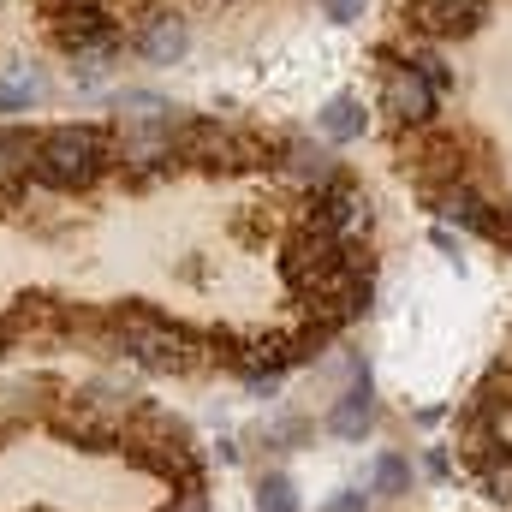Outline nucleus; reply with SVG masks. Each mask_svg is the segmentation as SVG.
<instances>
[{
  "mask_svg": "<svg viewBox=\"0 0 512 512\" xmlns=\"http://www.w3.org/2000/svg\"><path fill=\"white\" fill-rule=\"evenodd\" d=\"M405 60L417 66V78H423V84H429L435 96H447V90H453V66L441 60V48H435V42H417V48H411Z\"/></svg>",
  "mask_w": 512,
  "mask_h": 512,
  "instance_id": "6ab92c4d",
  "label": "nucleus"
},
{
  "mask_svg": "<svg viewBox=\"0 0 512 512\" xmlns=\"http://www.w3.org/2000/svg\"><path fill=\"white\" fill-rule=\"evenodd\" d=\"M6 352H12V334H6V322H0V364H6Z\"/></svg>",
  "mask_w": 512,
  "mask_h": 512,
  "instance_id": "cd10ccee",
  "label": "nucleus"
},
{
  "mask_svg": "<svg viewBox=\"0 0 512 512\" xmlns=\"http://www.w3.org/2000/svg\"><path fill=\"white\" fill-rule=\"evenodd\" d=\"M322 512H370V495H364V489H340Z\"/></svg>",
  "mask_w": 512,
  "mask_h": 512,
  "instance_id": "393cba45",
  "label": "nucleus"
},
{
  "mask_svg": "<svg viewBox=\"0 0 512 512\" xmlns=\"http://www.w3.org/2000/svg\"><path fill=\"white\" fill-rule=\"evenodd\" d=\"M114 114H120V126H167V120H179V108L167 96H155V90H120Z\"/></svg>",
  "mask_w": 512,
  "mask_h": 512,
  "instance_id": "2eb2a0df",
  "label": "nucleus"
},
{
  "mask_svg": "<svg viewBox=\"0 0 512 512\" xmlns=\"http://www.w3.org/2000/svg\"><path fill=\"white\" fill-rule=\"evenodd\" d=\"M48 96V78L36 72V66H12V78L0 84V114H24V108H36Z\"/></svg>",
  "mask_w": 512,
  "mask_h": 512,
  "instance_id": "f3484780",
  "label": "nucleus"
},
{
  "mask_svg": "<svg viewBox=\"0 0 512 512\" xmlns=\"http://www.w3.org/2000/svg\"><path fill=\"white\" fill-rule=\"evenodd\" d=\"M423 471L447 483V477H453V453H447V447H429V453H423Z\"/></svg>",
  "mask_w": 512,
  "mask_h": 512,
  "instance_id": "a878e982",
  "label": "nucleus"
},
{
  "mask_svg": "<svg viewBox=\"0 0 512 512\" xmlns=\"http://www.w3.org/2000/svg\"><path fill=\"white\" fill-rule=\"evenodd\" d=\"M483 495H489L495 507H507V512H512V453L501 459V465H495V471H489V477H483Z\"/></svg>",
  "mask_w": 512,
  "mask_h": 512,
  "instance_id": "412c9836",
  "label": "nucleus"
},
{
  "mask_svg": "<svg viewBox=\"0 0 512 512\" xmlns=\"http://www.w3.org/2000/svg\"><path fill=\"white\" fill-rule=\"evenodd\" d=\"M411 483H417V471H411V459H405V453H382V459L370 465V495H382V501L411 495Z\"/></svg>",
  "mask_w": 512,
  "mask_h": 512,
  "instance_id": "a211bd4d",
  "label": "nucleus"
},
{
  "mask_svg": "<svg viewBox=\"0 0 512 512\" xmlns=\"http://www.w3.org/2000/svg\"><path fill=\"white\" fill-rule=\"evenodd\" d=\"M322 429H328L334 441H364V435L376 429V382H370V364L352 370V382L340 387V399L328 405Z\"/></svg>",
  "mask_w": 512,
  "mask_h": 512,
  "instance_id": "1a4fd4ad",
  "label": "nucleus"
},
{
  "mask_svg": "<svg viewBox=\"0 0 512 512\" xmlns=\"http://www.w3.org/2000/svg\"><path fill=\"white\" fill-rule=\"evenodd\" d=\"M161 512H209V495H203V483H197V489H179V495H173V501H167Z\"/></svg>",
  "mask_w": 512,
  "mask_h": 512,
  "instance_id": "5701e85b",
  "label": "nucleus"
},
{
  "mask_svg": "<svg viewBox=\"0 0 512 512\" xmlns=\"http://www.w3.org/2000/svg\"><path fill=\"white\" fill-rule=\"evenodd\" d=\"M256 512H298V489L286 471H262L256 483Z\"/></svg>",
  "mask_w": 512,
  "mask_h": 512,
  "instance_id": "aec40b11",
  "label": "nucleus"
},
{
  "mask_svg": "<svg viewBox=\"0 0 512 512\" xmlns=\"http://www.w3.org/2000/svg\"><path fill=\"white\" fill-rule=\"evenodd\" d=\"M447 227L471 233V239H489V245H507L512 251V209H501L483 185H447V191H429L423 197Z\"/></svg>",
  "mask_w": 512,
  "mask_h": 512,
  "instance_id": "20e7f679",
  "label": "nucleus"
},
{
  "mask_svg": "<svg viewBox=\"0 0 512 512\" xmlns=\"http://www.w3.org/2000/svg\"><path fill=\"white\" fill-rule=\"evenodd\" d=\"M102 328H108V346H114L120 358H131L137 370H149V376H191V370L215 364V346H209V340H197L185 322L161 316V310L143 304V298L108 304Z\"/></svg>",
  "mask_w": 512,
  "mask_h": 512,
  "instance_id": "f257e3e1",
  "label": "nucleus"
},
{
  "mask_svg": "<svg viewBox=\"0 0 512 512\" xmlns=\"http://www.w3.org/2000/svg\"><path fill=\"white\" fill-rule=\"evenodd\" d=\"M399 167L417 179L423 197H429V191H447V185H477L459 131H435V126L405 131V137H399Z\"/></svg>",
  "mask_w": 512,
  "mask_h": 512,
  "instance_id": "7ed1b4c3",
  "label": "nucleus"
},
{
  "mask_svg": "<svg viewBox=\"0 0 512 512\" xmlns=\"http://www.w3.org/2000/svg\"><path fill=\"white\" fill-rule=\"evenodd\" d=\"M280 173H286L292 185H304V191H322V185L340 179L346 167H340V155L322 149V143H286V149H280Z\"/></svg>",
  "mask_w": 512,
  "mask_h": 512,
  "instance_id": "f8f14e48",
  "label": "nucleus"
},
{
  "mask_svg": "<svg viewBox=\"0 0 512 512\" xmlns=\"http://www.w3.org/2000/svg\"><path fill=\"white\" fill-rule=\"evenodd\" d=\"M489 6L495 0H405V24L423 36V42H465V36H477L483 30V18H489Z\"/></svg>",
  "mask_w": 512,
  "mask_h": 512,
  "instance_id": "0eeeda50",
  "label": "nucleus"
},
{
  "mask_svg": "<svg viewBox=\"0 0 512 512\" xmlns=\"http://www.w3.org/2000/svg\"><path fill=\"white\" fill-rule=\"evenodd\" d=\"M48 30L66 54H90V48H120V18L102 6V0H60L48 6Z\"/></svg>",
  "mask_w": 512,
  "mask_h": 512,
  "instance_id": "39448f33",
  "label": "nucleus"
},
{
  "mask_svg": "<svg viewBox=\"0 0 512 512\" xmlns=\"http://www.w3.org/2000/svg\"><path fill=\"white\" fill-rule=\"evenodd\" d=\"M316 126H322L328 143H352V137H364L370 114H364V102H358V96H334V102L316 114Z\"/></svg>",
  "mask_w": 512,
  "mask_h": 512,
  "instance_id": "dca6fc26",
  "label": "nucleus"
},
{
  "mask_svg": "<svg viewBox=\"0 0 512 512\" xmlns=\"http://www.w3.org/2000/svg\"><path fill=\"white\" fill-rule=\"evenodd\" d=\"M435 108H441V96L417 78V66L387 54V66H382V114L387 120L399 131H417V126H435Z\"/></svg>",
  "mask_w": 512,
  "mask_h": 512,
  "instance_id": "423d86ee",
  "label": "nucleus"
},
{
  "mask_svg": "<svg viewBox=\"0 0 512 512\" xmlns=\"http://www.w3.org/2000/svg\"><path fill=\"white\" fill-rule=\"evenodd\" d=\"M459 411H465V417H483V423H501V417H507L512 411V352L471 387V399H465Z\"/></svg>",
  "mask_w": 512,
  "mask_h": 512,
  "instance_id": "4468645a",
  "label": "nucleus"
},
{
  "mask_svg": "<svg viewBox=\"0 0 512 512\" xmlns=\"http://www.w3.org/2000/svg\"><path fill=\"white\" fill-rule=\"evenodd\" d=\"M114 167V131L108 126H48L36 131L30 179L48 191H90Z\"/></svg>",
  "mask_w": 512,
  "mask_h": 512,
  "instance_id": "f03ea898",
  "label": "nucleus"
},
{
  "mask_svg": "<svg viewBox=\"0 0 512 512\" xmlns=\"http://www.w3.org/2000/svg\"><path fill=\"white\" fill-rule=\"evenodd\" d=\"M304 435H310V423H304V417H286V423H274L268 441H274V447H292V441H304Z\"/></svg>",
  "mask_w": 512,
  "mask_h": 512,
  "instance_id": "b1692460",
  "label": "nucleus"
},
{
  "mask_svg": "<svg viewBox=\"0 0 512 512\" xmlns=\"http://www.w3.org/2000/svg\"><path fill=\"white\" fill-rule=\"evenodd\" d=\"M316 6H322L334 24H358V18H364V0H316Z\"/></svg>",
  "mask_w": 512,
  "mask_h": 512,
  "instance_id": "4be33fe9",
  "label": "nucleus"
},
{
  "mask_svg": "<svg viewBox=\"0 0 512 512\" xmlns=\"http://www.w3.org/2000/svg\"><path fill=\"white\" fill-rule=\"evenodd\" d=\"M131 48H137L149 66H179V60H185V48H191V24H185L179 12H161V6H155V12L137 24Z\"/></svg>",
  "mask_w": 512,
  "mask_h": 512,
  "instance_id": "9b49d317",
  "label": "nucleus"
},
{
  "mask_svg": "<svg viewBox=\"0 0 512 512\" xmlns=\"http://www.w3.org/2000/svg\"><path fill=\"white\" fill-rule=\"evenodd\" d=\"M453 447H459V465L465 471H477V477H489L501 459L512 453V441L501 435V423H483V417H453Z\"/></svg>",
  "mask_w": 512,
  "mask_h": 512,
  "instance_id": "9d476101",
  "label": "nucleus"
},
{
  "mask_svg": "<svg viewBox=\"0 0 512 512\" xmlns=\"http://www.w3.org/2000/svg\"><path fill=\"white\" fill-rule=\"evenodd\" d=\"M310 221H322L328 233H340V239H358V233H370V197H364V185L358 179H328L322 191H310Z\"/></svg>",
  "mask_w": 512,
  "mask_h": 512,
  "instance_id": "6e6552de",
  "label": "nucleus"
},
{
  "mask_svg": "<svg viewBox=\"0 0 512 512\" xmlns=\"http://www.w3.org/2000/svg\"><path fill=\"white\" fill-rule=\"evenodd\" d=\"M30 161H36V137L24 126H0V209L18 203V191L30 179Z\"/></svg>",
  "mask_w": 512,
  "mask_h": 512,
  "instance_id": "ddd939ff",
  "label": "nucleus"
},
{
  "mask_svg": "<svg viewBox=\"0 0 512 512\" xmlns=\"http://www.w3.org/2000/svg\"><path fill=\"white\" fill-rule=\"evenodd\" d=\"M435 251H441V256H453V262H459V239H453V227H435Z\"/></svg>",
  "mask_w": 512,
  "mask_h": 512,
  "instance_id": "bb28decb",
  "label": "nucleus"
}]
</instances>
